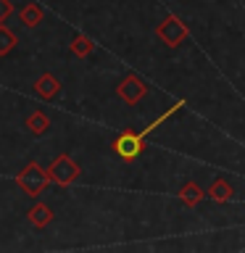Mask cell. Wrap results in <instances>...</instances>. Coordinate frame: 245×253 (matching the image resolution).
Here are the masks:
<instances>
[{"label":"cell","mask_w":245,"mask_h":253,"mask_svg":"<svg viewBox=\"0 0 245 253\" xmlns=\"http://www.w3.org/2000/svg\"><path fill=\"white\" fill-rule=\"evenodd\" d=\"M156 35H158L161 42H166L169 47H177V45H182V40L187 37V27L177 19V16H166V19L158 24Z\"/></svg>","instance_id":"7a4b0ae2"},{"label":"cell","mask_w":245,"mask_h":253,"mask_svg":"<svg viewBox=\"0 0 245 253\" xmlns=\"http://www.w3.org/2000/svg\"><path fill=\"white\" fill-rule=\"evenodd\" d=\"M47 174H50V179L58 182V185H71V182L79 177V166L71 161L69 156H58L53 161V166L47 169Z\"/></svg>","instance_id":"277c9868"},{"label":"cell","mask_w":245,"mask_h":253,"mask_svg":"<svg viewBox=\"0 0 245 253\" xmlns=\"http://www.w3.org/2000/svg\"><path fill=\"white\" fill-rule=\"evenodd\" d=\"M13 45H16V37H13L5 27H0V55L11 53V50H13Z\"/></svg>","instance_id":"7c38bea8"},{"label":"cell","mask_w":245,"mask_h":253,"mask_svg":"<svg viewBox=\"0 0 245 253\" xmlns=\"http://www.w3.org/2000/svg\"><path fill=\"white\" fill-rule=\"evenodd\" d=\"M208 195L213 198V201L224 203V201H229V198H232V185H229V182H224V179H216V182H213V187L208 190Z\"/></svg>","instance_id":"52a82bcc"},{"label":"cell","mask_w":245,"mask_h":253,"mask_svg":"<svg viewBox=\"0 0 245 253\" xmlns=\"http://www.w3.org/2000/svg\"><path fill=\"white\" fill-rule=\"evenodd\" d=\"M29 219H32V224H35V227H45L47 221L53 219V213H50V209H47V206L40 203V206H35V209L29 211Z\"/></svg>","instance_id":"ba28073f"},{"label":"cell","mask_w":245,"mask_h":253,"mask_svg":"<svg viewBox=\"0 0 245 253\" xmlns=\"http://www.w3.org/2000/svg\"><path fill=\"white\" fill-rule=\"evenodd\" d=\"M142 140L145 137H142L140 132H124L114 140V150L124 158V161H134V158L142 153Z\"/></svg>","instance_id":"3957f363"},{"label":"cell","mask_w":245,"mask_h":253,"mask_svg":"<svg viewBox=\"0 0 245 253\" xmlns=\"http://www.w3.org/2000/svg\"><path fill=\"white\" fill-rule=\"evenodd\" d=\"M92 50V40H87V37H77L74 40V53L77 55H87Z\"/></svg>","instance_id":"4fadbf2b"},{"label":"cell","mask_w":245,"mask_h":253,"mask_svg":"<svg viewBox=\"0 0 245 253\" xmlns=\"http://www.w3.org/2000/svg\"><path fill=\"white\" fill-rule=\"evenodd\" d=\"M35 90H37L40 98H53V95L61 90V84L55 82V79H53L50 74H42V77H40L37 82H35Z\"/></svg>","instance_id":"8992f818"},{"label":"cell","mask_w":245,"mask_h":253,"mask_svg":"<svg viewBox=\"0 0 245 253\" xmlns=\"http://www.w3.org/2000/svg\"><path fill=\"white\" fill-rule=\"evenodd\" d=\"M201 187L195 185V182H187L185 187H182V203H187V206H195V203H201Z\"/></svg>","instance_id":"30bf717a"},{"label":"cell","mask_w":245,"mask_h":253,"mask_svg":"<svg viewBox=\"0 0 245 253\" xmlns=\"http://www.w3.org/2000/svg\"><path fill=\"white\" fill-rule=\"evenodd\" d=\"M8 13H11V3H8V0H0V24L8 19Z\"/></svg>","instance_id":"5bb4252c"},{"label":"cell","mask_w":245,"mask_h":253,"mask_svg":"<svg viewBox=\"0 0 245 253\" xmlns=\"http://www.w3.org/2000/svg\"><path fill=\"white\" fill-rule=\"evenodd\" d=\"M27 126H29V129L35 132V134H45V132H47V126H50V122H47V116H45V114L35 111V114L27 119Z\"/></svg>","instance_id":"9c48e42d"},{"label":"cell","mask_w":245,"mask_h":253,"mask_svg":"<svg viewBox=\"0 0 245 253\" xmlns=\"http://www.w3.org/2000/svg\"><path fill=\"white\" fill-rule=\"evenodd\" d=\"M21 21L27 24V27H37V24L42 21V8L40 5H27L21 11Z\"/></svg>","instance_id":"8fae6325"},{"label":"cell","mask_w":245,"mask_h":253,"mask_svg":"<svg viewBox=\"0 0 245 253\" xmlns=\"http://www.w3.org/2000/svg\"><path fill=\"white\" fill-rule=\"evenodd\" d=\"M16 182H19V187L27 195H40L47 187V182H50V174H47L40 164H29L27 169L16 177Z\"/></svg>","instance_id":"6da1fadb"},{"label":"cell","mask_w":245,"mask_h":253,"mask_svg":"<svg viewBox=\"0 0 245 253\" xmlns=\"http://www.w3.org/2000/svg\"><path fill=\"white\" fill-rule=\"evenodd\" d=\"M145 92H148V87H145V82H142V79H137V77H126L124 82L119 84V98L126 100V103H137Z\"/></svg>","instance_id":"5b68a950"}]
</instances>
